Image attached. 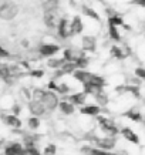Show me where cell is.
<instances>
[{
    "label": "cell",
    "mask_w": 145,
    "mask_h": 155,
    "mask_svg": "<svg viewBox=\"0 0 145 155\" xmlns=\"http://www.w3.org/2000/svg\"><path fill=\"white\" fill-rule=\"evenodd\" d=\"M117 141H115V137H111V135H107L104 138H95V145L101 148V150H107V151H111L114 147H115Z\"/></svg>",
    "instance_id": "obj_7"
},
{
    "label": "cell",
    "mask_w": 145,
    "mask_h": 155,
    "mask_svg": "<svg viewBox=\"0 0 145 155\" xmlns=\"http://www.w3.org/2000/svg\"><path fill=\"white\" fill-rule=\"evenodd\" d=\"M71 75H73L77 81H80L81 84H84V83H87V81L90 80L91 73H90V71H87L85 68H77V70H75Z\"/></svg>",
    "instance_id": "obj_15"
},
{
    "label": "cell",
    "mask_w": 145,
    "mask_h": 155,
    "mask_svg": "<svg viewBox=\"0 0 145 155\" xmlns=\"http://www.w3.org/2000/svg\"><path fill=\"white\" fill-rule=\"evenodd\" d=\"M108 24H115V26H124V19H122V16L121 14H118L117 12H114L112 14H110L108 16Z\"/></svg>",
    "instance_id": "obj_25"
},
{
    "label": "cell",
    "mask_w": 145,
    "mask_h": 155,
    "mask_svg": "<svg viewBox=\"0 0 145 155\" xmlns=\"http://www.w3.org/2000/svg\"><path fill=\"white\" fill-rule=\"evenodd\" d=\"M9 56H10V53L3 46H0V58H7Z\"/></svg>",
    "instance_id": "obj_35"
},
{
    "label": "cell",
    "mask_w": 145,
    "mask_h": 155,
    "mask_svg": "<svg viewBox=\"0 0 145 155\" xmlns=\"http://www.w3.org/2000/svg\"><path fill=\"white\" fill-rule=\"evenodd\" d=\"M27 125H28V128H30L31 131H34V130H38V127H40V120H38V117H36V115H31V117L28 118Z\"/></svg>",
    "instance_id": "obj_30"
},
{
    "label": "cell",
    "mask_w": 145,
    "mask_h": 155,
    "mask_svg": "<svg viewBox=\"0 0 145 155\" xmlns=\"http://www.w3.org/2000/svg\"><path fill=\"white\" fill-rule=\"evenodd\" d=\"M0 66H2V64H0Z\"/></svg>",
    "instance_id": "obj_41"
},
{
    "label": "cell",
    "mask_w": 145,
    "mask_h": 155,
    "mask_svg": "<svg viewBox=\"0 0 145 155\" xmlns=\"http://www.w3.org/2000/svg\"><path fill=\"white\" fill-rule=\"evenodd\" d=\"M81 12L84 16H87L88 19L91 20H95V21H101V17H100V14L93 9V7H90L88 5H83L81 6Z\"/></svg>",
    "instance_id": "obj_18"
},
{
    "label": "cell",
    "mask_w": 145,
    "mask_h": 155,
    "mask_svg": "<svg viewBox=\"0 0 145 155\" xmlns=\"http://www.w3.org/2000/svg\"><path fill=\"white\" fill-rule=\"evenodd\" d=\"M90 2H100V0H90Z\"/></svg>",
    "instance_id": "obj_39"
},
{
    "label": "cell",
    "mask_w": 145,
    "mask_h": 155,
    "mask_svg": "<svg viewBox=\"0 0 145 155\" xmlns=\"http://www.w3.org/2000/svg\"><path fill=\"white\" fill-rule=\"evenodd\" d=\"M57 87H58V84H56L54 81H50V83H48V90H54V91H57Z\"/></svg>",
    "instance_id": "obj_37"
},
{
    "label": "cell",
    "mask_w": 145,
    "mask_h": 155,
    "mask_svg": "<svg viewBox=\"0 0 145 155\" xmlns=\"http://www.w3.org/2000/svg\"><path fill=\"white\" fill-rule=\"evenodd\" d=\"M56 152H57V147L54 144H48L43 151V155H56Z\"/></svg>",
    "instance_id": "obj_31"
},
{
    "label": "cell",
    "mask_w": 145,
    "mask_h": 155,
    "mask_svg": "<svg viewBox=\"0 0 145 155\" xmlns=\"http://www.w3.org/2000/svg\"><path fill=\"white\" fill-rule=\"evenodd\" d=\"M0 147H2V142H0Z\"/></svg>",
    "instance_id": "obj_40"
},
{
    "label": "cell",
    "mask_w": 145,
    "mask_h": 155,
    "mask_svg": "<svg viewBox=\"0 0 145 155\" xmlns=\"http://www.w3.org/2000/svg\"><path fill=\"white\" fill-rule=\"evenodd\" d=\"M19 14V6L13 0H0V19L13 20Z\"/></svg>",
    "instance_id": "obj_2"
},
{
    "label": "cell",
    "mask_w": 145,
    "mask_h": 155,
    "mask_svg": "<svg viewBox=\"0 0 145 155\" xmlns=\"http://www.w3.org/2000/svg\"><path fill=\"white\" fill-rule=\"evenodd\" d=\"M66 58L63 57V58H53V57H50L48 58V61H47V66L50 67V68H54V70H58L64 63H66Z\"/></svg>",
    "instance_id": "obj_28"
},
{
    "label": "cell",
    "mask_w": 145,
    "mask_h": 155,
    "mask_svg": "<svg viewBox=\"0 0 145 155\" xmlns=\"http://www.w3.org/2000/svg\"><path fill=\"white\" fill-rule=\"evenodd\" d=\"M80 113L84 115H90V117H97L100 114V105L97 104H87L84 107H81Z\"/></svg>",
    "instance_id": "obj_17"
},
{
    "label": "cell",
    "mask_w": 145,
    "mask_h": 155,
    "mask_svg": "<svg viewBox=\"0 0 145 155\" xmlns=\"http://www.w3.org/2000/svg\"><path fill=\"white\" fill-rule=\"evenodd\" d=\"M94 98L97 100V103H98L100 107H104V105H107L108 101H110V97H108V94L104 91L103 88L101 90H97L95 93H94Z\"/></svg>",
    "instance_id": "obj_20"
},
{
    "label": "cell",
    "mask_w": 145,
    "mask_h": 155,
    "mask_svg": "<svg viewBox=\"0 0 145 155\" xmlns=\"http://www.w3.org/2000/svg\"><path fill=\"white\" fill-rule=\"evenodd\" d=\"M87 93H84V91H81V93H75V94H71L70 95V101L74 105H84L85 104V100H87Z\"/></svg>",
    "instance_id": "obj_22"
},
{
    "label": "cell",
    "mask_w": 145,
    "mask_h": 155,
    "mask_svg": "<svg viewBox=\"0 0 145 155\" xmlns=\"http://www.w3.org/2000/svg\"><path fill=\"white\" fill-rule=\"evenodd\" d=\"M135 75L140 78V80L145 81V68L144 67H137L135 68Z\"/></svg>",
    "instance_id": "obj_33"
},
{
    "label": "cell",
    "mask_w": 145,
    "mask_h": 155,
    "mask_svg": "<svg viewBox=\"0 0 145 155\" xmlns=\"http://www.w3.org/2000/svg\"><path fill=\"white\" fill-rule=\"evenodd\" d=\"M68 91H70V87L63 83V84H58V87H57V91H56V93H57V94H67Z\"/></svg>",
    "instance_id": "obj_32"
},
{
    "label": "cell",
    "mask_w": 145,
    "mask_h": 155,
    "mask_svg": "<svg viewBox=\"0 0 145 155\" xmlns=\"http://www.w3.org/2000/svg\"><path fill=\"white\" fill-rule=\"evenodd\" d=\"M58 5H60V0H46L43 3V10L44 12H57Z\"/></svg>",
    "instance_id": "obj_24"
},
{
    "label": "cell",
    "mask_w": 145,
    "mask_h": 155,
    "mask_svg": "<svg viewBox=\"0 0 145 155\" xmlns=\"http://www.w3.org/2000/svg\"><path fill=\"white\" fill-rule=\"evenodd\" d=\"M56 30H57V36H58L61 40H66V38L71 37L70 36V21H68L66 17H60Z\"/></svg>",
    "instance_id": "obj_6"
},
{
    "label": "cell",
    "mask_w": 145,
    "mask_h": 155,
    "mask_svg": "<svg viewBox=\"0 0 145 155\" xmlns=\"http://www.w3.org/2000/svg\"><path fill=\"white\" fill-rule=\"evenodd\" d=\"M111 56L115 57L117 60H124L127 57L125 51H124V48L122 47H118V46H112L111 47Z\"/></svg>",
    "instance_id": "obj_29"
},
{
    "label": "cell",
    "mask_w": 145,
    "mask_h": 155,
    "mask_svg": "<svg viewBox=\"0 0 145 155\" xmlns=\"http://www.w3.org/2000/svg\"><path fill=\"white\" fill-rule=\"evenodd\" d=\"M132 5H137L140 7H145V0H132Z\"/></svg>",
    "instance_id": "obj_36"
},
{
    "label": "cell",
    "mask_w": 145,
    "mask_h": 155,
    "mask_svg": "<svg viewBox=\"0 0 145 155\" xmlns=\"http://www.w3.org/2000/svg\"><path fill=\"white\" fill-rule=\"evenodd\" d=\"M28 111L31 113V115H36V117H41L47 113L46 105L43 104L41 100L34 98L31 101H28Z\"/></svg>",
    "instance_id": "obj_5"
},
{
    "label": "cell",
    "mask_w": 145,
    "mask_h": 155,
    "mask_svg": "<svg viewBox=\"0 0 145 155\" xmlns=\"http://www.w3.org/2000/svg\"><path fill=\"white\" fill-rule=\"evenodd\" d=\"M81 151L85 155H115L114 152H108L107 150H101V148H91V147H83Z\"/></svg>",
    "instance_id": "obj_19"
},
{
    "label": "cell",
    "mask_w": 145,
    "mask_h": 155,
    "mask_svg": "<svg viewBox=\"0 0 145 155\" xmlns=\"http://www.w3.org/2000/svg\"><path fill=\"white\" fill-rule=\"evenodd\" d=\"M87 83L91 84V87H93L95 91L104 88V85H105V80H104L103 77H101V75H97V74H93V73H91V77H90V80L87 81Z\"/></svg>",
    "instance_id": "obj_16"
},
{
    "label": "cell",
    "mask_w": 145,
    "mask_h": 155,
    "mask_svg": "<svg viewBox=\"0 0 145 155\" xmlns=\"http://www.w3.org/2000/svg\"><path fill=\"white\" fill-rule=\"evenodd\" d=\"M5 155H27V150L20 142H12L5 148Z\"/></svg>",
    "instance_id": "obj_8"
},
{
    "label": "cell",
    "mask_w": 145,
    "mask_h": 155,
    "mask_svg": "<svg viewBox=\"0 0 145 155\" xmlns=\"http://www.w3.org/2000/svg\"><path fill=\"white\" fill-rule=\"evenodd\" d=\"M73 61L75 63L77 68H87V66L90 64L88 58H87L84 54H77V56H75V58Z\"/></svg>",
    "instance_id": "obj_26"
},
{
    "label": "cell",
    "mask_w": 145,
    "mask_h": 155,
    "mask_svg": "<svg viewBox=\"0 0 145 155\" xmlns=\"http://www.w3.org/2000/svg\"><path fill=\"white\" fill-rule=\"evenodd\" d=\"M33 97L37 100H41L43 104L46 105L47 111H54L56 108H58V104H60L58 97H57L56 93L51 91V90L44 91V90H41V88H36V90H33Z\"/></svg>",
    "instance_id": "obj_1"
},
{
    "label": "cell",
    "mask_w": 145,
    "mask_h": 155,
    "mask_svg": "<svg viewBox=\"0 0 145 155\" xmlns=\"http://www.w3.org/2000/svg\"><path fill=\"white\" fill-rule=\"evenodd\" d=\"M58 51H60V46L54 44V43H43L38 47V54L41 57H48V58L56 56Z\"/></svg>",
    "instance_id": "obj_4"
},
{
    "label": "cell",
    "mask_w": 145,
    "mask_h": 155,
    "mask_svg": "<svg viewBox=\"0 0 145 155\" xmlns=\"http://www.w3.org/2000/svg\"><path fill=\"white\" fill-rule=\"evenodd\" d=\"M108 36H110L112 41L115 43L121 41V34L118 31V26H115V24H108Z\"/></svg>",
    "instance_id": "obj_23"
},
{
    "label": "cell",
    "mask_w": 145,
    "mask_h": 155,
    "mask_svg": "<svg viewBox=\"0 0 145 155\" xmlns=\"http://www.w3.org/2000/svg\"><path fill=\"white\" fill-rule=\"evenodd\" d=\"M81 47H83V51L87 53H94L97 50V40L94 36H84L81 38Z\"/></svg>",
    "instance_id": "obj_10"
},
{
    "label": "cell",
    "mask_w": 145,
    "mask_h": 155,
    "mask_svg": "<svg viewBox=\"0 0 145 155\" xmlns=\"http://www.w3.org/2000/svg\"><path fill=\"white\" fill-rule=\"evenodd\" d=\"M97 121H98L100 127H101V130H103L107 135H111V137H115L118 134V132H121L120 130L117 128V125L112 122V120H110V118L107 117H103V115H97Z\"/></svg>",
    "instance_id": "obj_3"
},
{
    "label": "cell",
    "mask_w": 145,
    "mask_h": 155,
    "mask_svg": "<svg viewBox=\"0 0 145 155\" xmlns=\"http://www.w3.org/2000/svg\"><path fill=\"white\" fill-rule=\"evenodd\" d=\"M58 20L60 19L57 16V12H44V14H43V21H44L47 28H57Z\"/></svg>",
    "instance_id": "obj_9"
},
{
    "label": "cell",
    "mask_w": 145,
    "mask_h": 155,
    "mask_svg": "<svg viewBox=\"0 0 145 155\" xmlns=\"http://www.w3.org/2000/svg\"><path fill=\"white\" fill-rule=\"evenodd\" d=\"M121 135L125 138L128 142H131V144H140V137L137 135L135 132L132 131L130 127H124L121 130Z\"/></svg>",
    "instance_id": "obj_14"
},
{
    "label": "cell",
    "mask_w": 145,
    "mask_h": 155,
    "mask_svg": "<svg viewBox=\"0 0 145 155\" xmlns=\"http://www.w3.org/2000/svg\"><path fill=\"white\" fill-rule=\"evenodd\" d=\"M58 108H60V111L64 114V115H71V114H74V111H75V105L71 103V101H60Z\"/></svg>",
    "instance_id": "obj_21"
},
{
    "label": "cell",
    "mask_w": 145,
    "mask_h": 155,
    "mask_svg": "<svg viewBox=\"0 0 145 155\" xmlns=\"http://www.w3.org/2000/svg\"><path fill=\"white\" fill-rule=\"evenodd\" d=\"M75 70H77V66H75L74 61H66L58 70H56V78L63 77V75H66V74H73Z\"/></svg>",
    "instance_id": "obj_12"
},
{
    "label": "cell",
    "mask_w": 145,
    "mask_h": 155,
    "mask_svg": "<svg viewBox=\"0 0 145 155\" xmlns=\"http://www.w3.org/2000/svg\"><path fill=\"white\" fill-rule=\"evenodd\" d=\"M30 75L34 77V78H41L43 75H44V71L43 70H31L30 71Z\"/></svg>",
    "instance_id": "obj_34"
},
{
    "label": "cell",
    "mask_w": 145,
    "mask_h": 155,
    "mask_svg": "<svg viewBox=\"0 0 145 155\" xmlns=\"http://www.w3.org/2000/svg\"><path fill=\"white\" fill-rule=\"evenodd\" d=\"M19 113H20V105H17V104H16V105H13V114H16V115H17Z\"/></svg>",
    "instance_id": "obj_38"
},
{
    "label": "cell",
    "mask_w": 145,
    "mask_h": 155,
    "mask_svg": "<svg viewBox=\"0 0 145 155\" xmlns=\"http://www.w3.org/2000/svg\"><path fill=\"white\" fill-rule=\"evenodd\" d=\"M2 121L12 128L21 127V121H20V118L17 117L16 114H3V115H2Z\"/></svg>",
    "instance_id": "obj_13"
},
{
    "label": "cell",
    "mask_w": 145,
    "mask_h": 155,
    "mask_svg": "<svg viewBox=\"0 0 145 155\" xmlns=\"http://www.w3.org/2000/svg\"><path fill=\"white\" fill-rule=\"evenodd\" d=\"M84 30V23H83V19L80 16H74L73 20L70 21V36H77V34H81Z\"/></svg>",
    "instance_id": "obj_11"
},
{
    "label": "cell",
    "mask_w": 145,
    "mask_h": 155,
    "mask_svg": "<svg viewBox=\"0 0 145 155\" xmlns=\"http://www.w3.org/2000/svg\"><path fill=\"white\" fill-rule=\"evenodd\" d=\"M127 118H130L131 121H135V122H141L142 121V115H141L140 111H137L135 108H131V110H128L125 114H124Z\"/></svg>",
    "instance_id": "obj_27"
}]
</instances>
